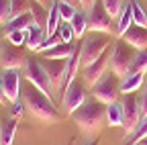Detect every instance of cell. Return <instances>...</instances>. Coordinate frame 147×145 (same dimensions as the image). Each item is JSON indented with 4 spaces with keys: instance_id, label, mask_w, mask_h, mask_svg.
I'll list each match as a JSON object with an SVG mask.
<instances>
[{
    "instance_id": "cell-1",
    "label": "cell",
    "mask_w": 147,
    "mask_h": 145,
    "mask_svg": "<svg viewBox=\"0 0 147 145\" xmlns=\"http://www.w3.org/2000/svg\"><path fill=\"white\" fill-rule=\"evenodd\" d=\"M23 102L27 106V111L35 119H39V121H43L47 125L61 121L57 108L53 106V100L47 94H43L39 88H35L31 82H29V86H23Z\"/></svg>"
},
{
    "instance_id": "cell-2",
    "label": "cell",
    "mask_w": 147,
    "mask_h": 145,
    "mask_svg": "<svg viewBox=\"0 0 147 145\" xmlns=\"http://www.w3.org/2000/svg\"><path fill=\"white\" fill-rule=\"evenodd\" d=\"M104 117H106V104H102V102L96 100V98L86 100L76 113H71L74 123H76L82 131H86V133L96 131L98 127L102 125Z\"/></svg>"
},
{
    "instance_id": "cell-3",
    "label": "cell",
    "mask_w": 147,
    "mask_h": 145,
    "mask_svg": "<svg viewBox=\"0 0 147 145\" xmlns=\"http://www.w3.org/2000/svg\"><path fill=\"white\" fill-rule=\"evenodd\" d=\"M137 49L131 47L127 41L119 39L113 43L110 47V71L117 74L119 78H125L129 71H131V65H133V59H135V53Z\"/></svg>"
},
{
    "instance_id": "cell-4",
    "label": "cell",
    "mask_w": 147,
    "mask_h": 145,
    "mask_svg": "<svg viewBox=\"0 0 147 145\" xmlns=\"http://www.w3.org/2000/svg\"><path fill=\"white\" fill-rule=\"evenodd\" d=\"M78 47H80V61H82V65H90L92 61H96L104 51H108L110 47H113V43H110L108 35L100 33V37H84Z\"/></svg>"
},
{
    "instance_id": "cell-5",
    "label": "cell",
    "mask_w": 147,
    "mask_h": 145,
    "mask_svg": "<svg viewBox=\"0 0 147 145\" xmlns=\"http://www.w3.org/2000/svg\"><path fill=\"white\" fill-rule=\"evenodd\" d=\"M25 78H27V82H31L35 88H39L41 92L47 94L49 98L55 96L53 86H51V80H49L47 71H45V67H43V63L39 59L27 57V61H25Z\"/></svg>"
},
{
    "instance_id": "cell-6",
    "label": "cell",
    "mask_w": 147,
    "mask_h": 145,
    "mask_svg": "<svg viewBox=\"0 0 147 145\" xmlns=\"http://www.w3.org/2000/svg\"><path fill=\"white\" fill-rule=\"evenodd\" d=\"M121 104H123V131L129 137L139 127L143 119V108H141V100L135 94H123Z\"/></svg>"
},
{
    "instance_id": "cell-7",
    "label": "cell",
    "mask_w": 147,
    "mask_h": 145,
    "mask_svg": "<svg viewBox=\"0 0 147 145\" xmlns=\"http://www.w3.org/2000/svg\"><path fill=\"white\" fill-rule=\"evenodd\" d=\"M119 92H121V84H119V76L113 74V71H106V74L92 86V96L96 100H100L102 104H113L117 102L119 98Z\"/></svg>"
},
{
    "instance_id": "cell-8",
    "label": "cell",
    "mask_w": 147,
    "mask_h": 145,
    "mask_svg": "<svg viewBox=\"0 0 147 145\" xmlns=\"http://www.w3.org/2000/svg\"><path fill=\"white\" fill-rule=\"evenodd\" d=\"M41 63H43L47 76L51 80L53 92L57 96H61L67 88V59H47V57H43Z\"/></svg>"
},
{
    "instance_id": "cell-9",
    "label": "cell",
    "mask_w": 147,
    "mask_h": 145,
    "mask_svg": "<svg viewBox=\"0 0 147 145\" xmlns=\"http://www.w3.org/2000/svg\"><path fill=\"white\" fill-rule=\"evenodd\" d=\"M88 31L94 33H102V35H110L113 33V16H110L102 4V0H96V4L88 10Z\"/></svg>"
},
{
    "instance_id": "cell-10",
    "label": "cell",
    "mask_w": 147,
    "mask_h": 145,
    "mask_svg": "<svg viewBox=\"0 0 147 145\" xmlns=\"http://www.w3.org/2000/svg\"><path fill=\"white\" fill-rule=\"evenodd\" d=\"M110 69V49L104 51L102 55L96 59V61H92L90 65H84L82 67V78H84V84H88L90 88L94 86L106 71Z\"/></svg>"
},
{
    "instance_id": "cell-11",
    "label": "cell",
    "mask_w": 147,
    "mask_h": 145,
    "mask_svg": "<svg viewBox=\"0 0 147 145\" xmlns=\"http://www.w3.org/2000/svg\"><path fill=\"white\" fill-rule=\"evenodd\" d=\"M27 57L23 55L21 47L12 45L10 41L0 43V67L2 69H21Z\"/></svg>"
},
{
    "instance_id": "cell-12",
    "label": "cell",
    "mask_w": 147,
    "mask_h": 145,
    "mask_svg": "<svg viewBox=\"0 0 147 145\" xmlns=\"http://www.w3.org/2000/svg\"><path fill=\"white\" fill-rule=\"evenodd\" d=\"M0 80H2V92L6 96V102H10V104L18 102V96H21V71L4 69L0 74Z\"/></svg>"
},
{
    "instance_id": "cell-13",
    "label": "cell",
    "mask_w": 147,
    "mask_h": 145,
    "mask_svg": "<svg viewBox=\"0 0 147 145\" xmlns=\"http://www.w3.org/2000/svg\"><path fill=\"white\" fill-rule=\"evenodd\" d=\"M86 102V94H84V88L76 82H71L67 84L65 88V92L61 94V106H63V111L71 117V113H76L78 108Z\"/></svg>"
},
{
    "instance_id": "cell-14",
    "label": "cell",
    "mask_w": 147,
    "mask_h": 145,
    "mask_svg": "<svg viewBox=\"0 0 147 145\" xmlns=\"http://www.w3.org/2000/svg\"><path fill=\"white\" fill-rule=\"evenodd\" d=\"M121 39H123V41H127L131 47H135L137 51H139V49H147V27L131 25Z\"/></svg>"
},
{
    "instance_id": "cell-15",
    "label": "cell",
    "mask_w": 147,
    "mask_h": 145,
    "mask_svg": "<svg viewBox=\"0 0 147 145\" xmlns=\"http://www.w3.org/2000/svg\"><path fill=\"white\" fill-rule=\"evenodd\" d=\"M61 23V14H59V0H51V4L47 8V25H45V33L47 37L49 35H55L59 31Z\"/></svg>"
},
{
    "instance_id": "cell-16",
    "label": "cell",
    "mask_w": 147,
    "mask_h": 145,
    "mask_svg": "<svg viewBox=\"0 0 147 145\" xmlns=\"http://www.w3.org/2000/svg\"><path fill=\"white\" fill-rule=\"evenodd\" d=\"M143 80H145V74L141 71H129V74L121 80V94H133L143 86Z\"/></svg>"
},
{
    "instance_id": "cell-17",
    "label": "cell",
    "mask_w": 147,
    "mask_h": 145,
    "mask_svg": "<svg viewBox=\"0 0 147 145\" xmlns=\"http://www.w3.org/2000/svg\"><path fill=\"white\" fill-rule=\"evenodd\" d=\"M78 45H74V43H59V45H55V47H49L45 51H41V55L47 57V59H67L74 51H76Z\"/></svg>"
},
{
    "instance_id": "cell-18",
    "label": "cell",
    "mask_w": 147,
    "mask_h": 145,
    "mask_svg": "<svg viewBox=\"0 0 147 145\" xmlns=\"http://www.w3.org/2000/svg\"><path fill=\"white\" fill-rule=\"evenodd\" d=\"M33 25H35V21H33V14H31V12H27V14L16 16V19H10V21L4 25L2 35H6V33H10V31H29Z\"/></svg>"
},
{
    "instance_id": "cell-19",
    "label": "cell",
    "mask_w": 147,
    "mask_h": 145,
    "mask_svg": "<svg viewBox=\"0 0 147 145\" xmlns=\"http://www.w3.org/2000/svg\"><path fill=\"white\" fill-rule=\"evenodd\" d=\"M16 135V119L0 121V145H12Z\"/></svg>"
},
{
    "instance_id": "cell-20",
    "label": "cell",
    "mask_w": 147,
    "mask_h": 145,
    "mask_svg": "<svg viewBox=\"0 0 147 145\" xmlns=\"http://www.w3.org/2000/svg\"><path fill=\"white\" fill-rule=\"evenodd\" d=\"M47 39V33H45V27H31L27 31V47L31 51H39V47L43 45V41Z\"/></svg>"
},
{
    "instance_id": "cell-21",
    "label": "cell",
    "mask_w": 147,
    "mask_h": 145,
    "mask_svg": "<svg viewBox=\"0 0 147 145\" xmlns=\"http://www.w3.org/2000/svg\"><path fill=\"white\" fill-rule=\"evenodd\" d=\"M131 25H133V19H131V6L125 4V6H123V10H121V14H119V19H117V29H115V35L121 39Z\"/></svg>"
},
{
    "instance_id": "cell-22",
    "label": "cell",
    "mask_w": 147,
    "mask_h": 145,
    "mask_svg": "<svg viewBox=\"0 0 147 145\" xmlns=\"http://www.w3.org/2000/svg\"><path fill=\"white\" fill-rule=\"evenodd\" d=\"M106 123L108 127H123V104L121 102L106 104Z\"/></svg>"
},
{
    "instance_id": "cell-23",
    "label": "cell",
    "mask_w": 147,
    "mask_h": 145,
    "mask_svg": "<svg viewBox=\"0 0 147 145\" xmlns=\"http://www.w3.org/2000/svg\"><path fill=\"white\" fill-rule=\"evenodd\" d=\"M29 12L33 14L35 27H45V25H47V8H45L43 4H39V2H35V0H33Z\"/></svg>"
},
{
    "instance_id": "cell-24",
    "label": "cell",
    "mask_w": 147,
    "mask_h": 145,
    "mask_svg": "<svg viewBox=\"0 0 147 145\" xmlns=\"http://www.w3.org/2000/svg\"><path fill=\"white\" fill-rule=\"evenodd\" d=\"M129 6H131V19H133V25L147 27V14H145L143 6L137 2V0H131V2H129Z\"/></svg>"
},
{
    "instance_id": "cell-25",
    "label": "cell",
    "mask_w": 147,
    "mask_h": 145,
    "mask_svg": "<svg viewBox=\"0 0 147 145\" xmlns=\"http://www.w3.org/2000/svg\"><path fill=\"white\" fill-rule=\"evenodd\" d=\"M71 29H74V35L76 39H82L84 33L88 31V21H86V14H82L80 10L76 12V16L71 19Z\"/></svg>"
},
{
    "instance_id": "cell-26",
    "label": "cell",
    "mask_w": 147,
    "mask_h": 145,
    "mask_svg": "<svg viewBox=\"0 0 147 145\" xmlns=\"http://www.w3.org/2000/svg\"><path fill=\"white\" fill-rule=\"evenodd\" d=\"M145 137H147V115L141 119V123H139V127L135 129V133H131V135H129L127 145H139V143H141Z\"/></svg>"
},
{
    "instance_id": "cell-27",
    "label": "cell",
    "mask_w": 147,
    "mask_h": 145,
    "mask_svg": "<svg viewBox=\"0 0 147 145\" xmlns=\"http://www.w3.org/2000/svg\"><path fill=\"white\" fill-rule=\"evenodd\" d=\"M131 71H141V74H147V49H139L137 55L133 59Z\"/></svg>"
},
{
    "instance_id": "cell-28",
    "label": "cell",
    "mask_w": 147,
    "mask_h": 145,
    "mask_svg": "<svg viewBox=\"0 0 147 145\" xmlns=\"http://www.w3.org/2000/svg\"><path fill=\"white\" fill-rule=\"evenodd\" d=\"M102 4H104L106 12H108L110 16H113V19H119V14H121L123 6H125L123 0H102Z\"/></svg>"
},
{
    "instance_id": "cell-29",
    "label": "cell",
    "mask_w": 147,
    "mask_h": 145,
    "mask_svg": "<svg viewBox=\"0 0 147 145\" xmlns=\"http://www.w3.org/2000/svg\"><path fill=\"white\" fill-rule=\"evenodd\" d=\"M31 8L29 0H12V10H10V19H16L21 14H27Z\"/></svg>"
},
{
    "instance_id": "cell-30",
    "label": "cell",
    "mask_w": 147,
    "mask_h": 145,
    "mask_svg": "<svg viewBox=\"0 0 147 145\" xmlns=\"http://www.w3.org/2000/svg\"><path fill=\"white\" fill-rule=\"evenodd\" d=\"M4 37H6V41H10L16 47L27 45V31H10V33L4 35Z\"/></svg>"
},
{
    "instance_id": "cell-31",
    "label": "cell",
    "mask_w": 147,
    "mask_h": 145,
    "mask_svg": "<svg viewBox=\"0 0 147 145\" xmlns=\"http://www.w3.org/2000/svg\"><path fill=\"white\" fill-rule=\"evenodd\" d=\"M78 8H74L71 4H65V2H59V14H61V21L63 23H71V19L76 16Z\"/></svg>"
},
{
    "instance_id": "cell-32",
    "label": "cell",
    "mask_w": 147,
    "mask_h": 145,
    "mask_svg": "<svg viewBox=\"0 0 147 145\" xmlns=\"http://www.w3.org/2000/svg\"><path fill=\"white\" fill-rule=\"evenodd\" d=\"M10 10H12V0H0V25H6L10 21Z\"/></svg>"
},
{
    "instance_id": "cell-33",
    "label": "cell",
    "mask_w": 147,
    "mask_h": 145,
    "mask_svg": "<svg viewBox=\"0 0 147 145\" xmlns=\"http://www.w3.org/2000/svg\"><path fill=\"white\" fill-rule=\"evenodd\" d=\"M57 33L61 35V41H63V43H71L74 39H76V35H74V29H71V23H65V25H61Z\"/></svg>"
},
{
    "instance_id": "cell-34",
    "label": "cell",
    "mask_w": 147,
    "mask_h": 145,
    "mask_svg": "<svg viewBox=\"0 0 147 145\" xmlns=\"http://www.w3.org/2000/svg\"><path fill=\"white\" fill-rule=\"evenodd\" d=\"M59 43H63L59 33H55V35H49V37L43 41V45L39 47V53H41V51H45V49H49V47H55V45H59Z\"/></svg>"
},
{
    "instance_id": "cell-35",
    "label": "cell",
    "mask_w": 147,
    "mask_h": 145,
    "mask_svg": "<svg viewBox=\"0 0 147 145\" xmlns=\"http://www.w3.org/2000/svg\"><path fill=\"white\" fill-rule=\"evenodd\" d=\"M12 106H14V119H18V117H23V113H25V108H27V106H25V102H14Z\"/></svg>"
},
{
    "instance_id": "cell-36",
    "label": "cell",
    "mask_w": 147,
    "mask_h": 145,
    "mask_svg": "<svg viewBox=\"0 0 147 145\" xmlns=\"http://www.w3.org/2000/svg\"><path fill=\"white\" fill-rule=\"evenodd\" d=\"M59 2H65V4H71L74 8H82V0H59Z\"/></svg>"
},
{
    "instance_id": "cell-37",
    "label": "cell",
    "mask_w": 147,
    "mask_h": 145,
    "mask_svg": "<svg viewBox=\"0 0 147 145\" xmlns=\"http://www.w3.org/2000/svg\"><path fill=\"white\" fill-rule=\"evenodd\" d=\"M94 4H96V0H82V8H86V10H90Z\"/></svg>"
},
{
    "instance_id": "cell-38",
    "label": "cell",
    "mask_w": 147,
    "mask_h": 145,
    "mask_svg": "<svg viewBox=\"0 0 147 145\" xmlns=\"http://www.w3.org/2000/svg\"><path fill=\"white\" fill-rule=\"evenodd\" d=\"M141 108H143V117H145L147 115V90H145V94L141 98Z\"/></svg>"
},
{
    "instance_id": "cell-39",
    "label": "cell",
    "mask_w": 147,
    "mask_h": 145,
    "mask_svg": "<svg viewBox=\"0 0 147 145\" xmlns=\"http://www.w3.org/2000/svg\"><path fill=\"white\" fill-rule=\"evenodd\" d=\"M4 102H6V96L2 92V80H0V104H4Z\"/></svg>"
},
{
    "instance_id": "cell-40",
    "label": "cell",
    "mask_w": 147,
    "mask_h": 145,
    "mask_svg": "<svg viewBox=\"0 0 147 145\" xmlns=\"http://www.w3.org/2000/svg\"><path fill=\"white\" fill-rule=\"evenodd\" d=\"M82 145H98V141H96V139H92V141H84Z\"/></svg>"
},
{
    "instance_id": "cell-41",
    "label": "cell",
    "mask_w": 147,
    "mask_h": 145,
    "mask_svg": "<svg viewBox=\"0 0 147 145\" xmlns=\"http://www.w3.org/2000/svg\"><path fill=\"white\" fill-rule=\"evenodd\" d=\"M35 2H39V4H43V6H47V2H49V0H35Z\"/></svg>"
},
{
    "instance_id": "cell-42",
    "label": "cell",
    "mask_w": 147,
    "mask_h": 145,
    "mask_svg": "<svg viewBox=\"0 0 147 145\" xmlns=\"http://www.w3.org/2000/svg\"><path fill=\"white\" fill-rule=\"evenodd\" d=\"M139 145H147V137H145V139H143V141H141Z\"/></svg>"
},
{
    "instance_id": "cell-43",
    "label": "cell",
    "mask_w": 147,
    "mask_h": 145,
    "mask_svg": "<svg viewBox=\"0 0 147 145\" xmlns=\"http://www.w3.org/2000/svg\"><path fill=\"white\" fill-rule=\"evenodd\" d=\"M0 37H2V29H0ZM0 43H2V41H0Z\"/></svg>"
}]
</instances>
